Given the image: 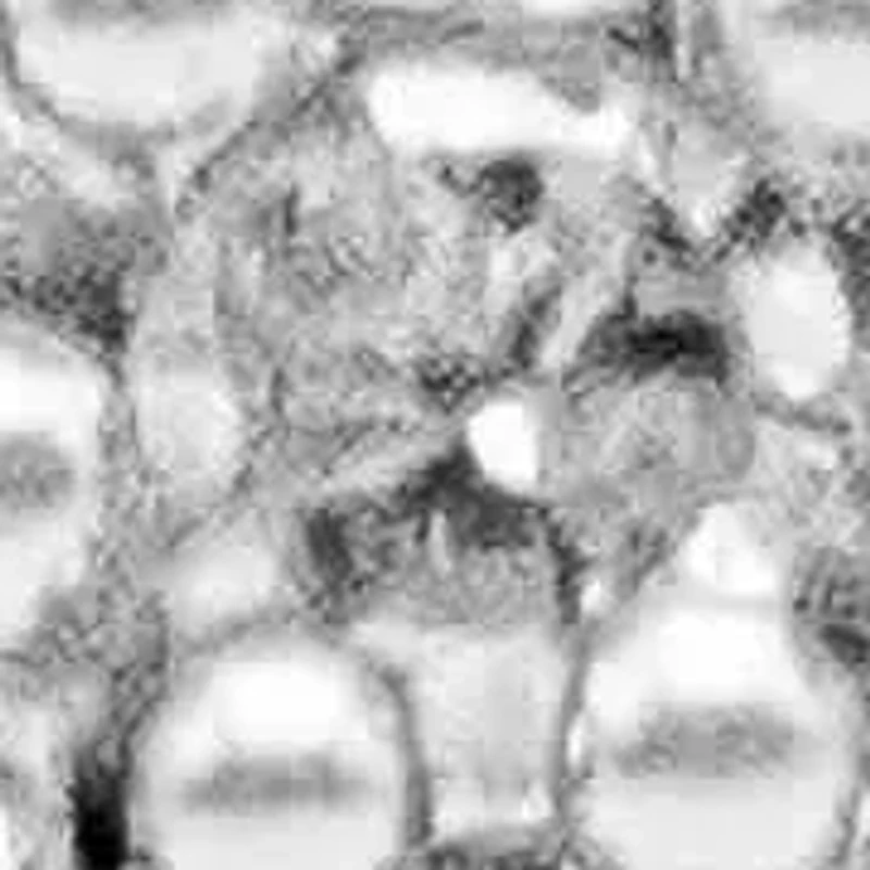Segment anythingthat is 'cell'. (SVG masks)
<instances>
[{"instance_id": "obj_1", "label": "cell", "mask_w": 870, "mask_h": 870, "mask_svg": "<svg viewBox=\"0 0 870 870\" xmlns=\"http://www.w3.org/2000/svg\"><path fill=\"white\" fill-rule=\"evenodd\" d=\"M381 667L434 812L496 831L557 807L577 667L558 646L537 636L402 627Z\"/></svg>"}, {"instance_id": "obj_5", "label": "cell", "mask_w": 870, "mask_h": 870, "mask_svg": "<svg viewBox=\"0 0 870 870\" xmlns=\"http://www.w3.org/2000/svg\"><path fill=\"white\" fill-rule=\"evenodd\" d=\"M471 439L484 469L514 487L530 484L536 474L537 446L527 414L515 405H494L477 414Z\"/></svg>"}, {"instance_id": "obj_2", "label": "cell", "mask_w": 870, "mask_h": 870, "mask_svg": "<svg viewBox=\"0 0 870 870\" xmlns=\"http://www.w3.org/2000/svg\"><path fill=\"white\" fill-rule=\"evenodd\" d=\"M754 352L786 394L809 396L837 373L847 349V312L832 272L810 256L755 270L745 293Z\"/></svg>"}, {"instance_id": "obj_4", "label": "cell", "mask_w": 870, "mask_h": 870, "mask_svg": "<svg viewBox=\"0 0 870 870\" xmlns=\"http://www.w3.org/2000/svg\"><path fill=\"white\" fill-rule=\"evenodd\" d=\"M216 393L189 373L160 375L144 384L140 413L154 449L173 457L213 460L228 440V418Z\"/></svg>"}, {"instance_id": "obj_3", "label": "cell", "mask_w": 870, "mask_h": 870, "mask_svg": "<svg viewBox=\"0 0 870 870\" xmlns=\"http://www.w3.org/2000/svg\"><path fill=\"white\" fill-rule=\"evenodd\" d=\"M99 406L95 380L74 360L42 358L12 346L2 350L0 412L9 430L80 440L92 427Z\"/></svg>"}]
</instances>
